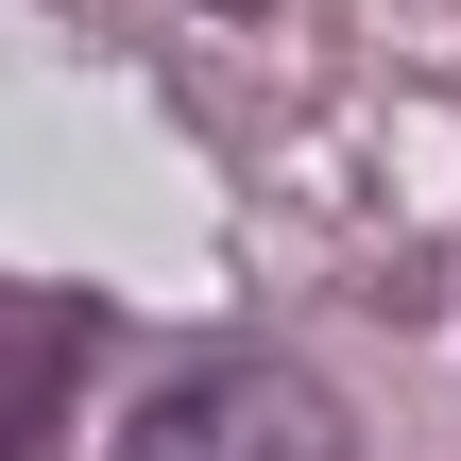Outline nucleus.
<instances>
[{
    "mask_svg": "<svg viewBox=\"0 0 461 461\" xmlns=\"http://www.w3.org/2000/svg\"><path fill=\"white\" fill-rule=\"evenodd\" d=\"M120 461H342V411L308 376H274V359H205V376L137 393Z\"/></svg>",
    "mask_w": 461,
    "mask_h": 461,
    "instance_id": "obj_1",
    "label": "nucleus"
},
{
    "mask_svg": "<svg viewBox=\"0 0 461 461\" xmlns=\"http://www.w3.org/2000/svg\"><path fill=\"white\" fill-rule=\"evenodd\" d=\"M68 359H86V342H68V308H51V291H0V461H34V445H51Z\"/></svg>",
    "mask_w": 461,
    "mask_h": 461,
    "instance_id": "obj_2",
    "label": "nucleus"
}]
</instances>
